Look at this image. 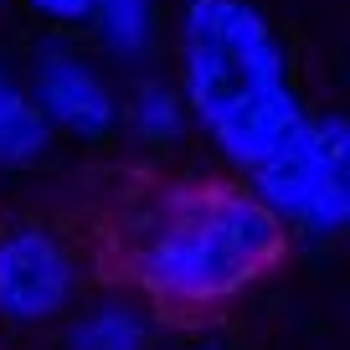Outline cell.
I'll return each instance as SVG.
<instances>
[{
	"instance_id": "cell-1",
	"label": "cell",
	"mask_w": 350,
	"mask_h": 350,
	"mask_svg": "<svg viewBox=\"0 0 350 350\" xmlns=\"http://www.w3.org/2000/svg\"><path fill=\"white\" fill-rule=\"evenodd\" d=\"M288 227L237 180H139L98 217V268L160 319H206L268 278Z\"/></svg>"
},
{
	"instance_id": "cell-2",
	"label": "cell",
	"mask_w": 350,
	"mask_h": 350,
	"mask_svg": "<svg viewBox=\"0 0 350 350\" xmlns=\"http://www.w3.org/2000/svg\"><path fill=\"white\" fill-rule=\"evenodd\" d=\"M186 103L232 165H262L304 124L273 21L252 0H186Z\"/></svg>"
},
{
	"instance_id": "cell-3",
	"label": "cell",
	"mask_w": 350,
	"mask_h": 350,
	"mask_svg": "<svg viewBox=\"0 0 350 350\" xmlns=\"http://www.w3.org/2000/svg\"><path fill=\"white\" fill-rule=\"evenodd\" d=\"M252 191L278 221L309 232H340L350 217V129L340 113L299 124L262 165H252Z\"/></svg>"
},
{
	"instance_id": "cell-4",
	"label": "cell",
	"mask_w": 350,
	"mask_h": 350,
	"mask_svg": "<svg viewBox=\"0 0 350 350\" xmlns=\"http://www.w3.org/2000/svg\"><path fill=\"white\" fill-rule=\"evenodd\" d=\"M77 294V258L57 232L16 227L0 237V314L42 325Z\"/></svg>"
},
{
	"instance_id": "cell-5",
	"label": "cell",
	"mask_w": 350,
	"mask_h": 350,
	"mask_svg": "<svg viewBox=\"0 0 350 350\" xmlns=\"http://www.w3.org/2000/svg\"><path fill=\"white\" fill-rule=\"evenodd\" d=\"M36 109L46 113V124H62L72 134H109L119 119L109 83L67 46H46L36 57Z\"/></svg>"
},
{
	"instance_id": "cell-6",
	"label": "cell",
	"mask_w": 350,
	"mask_h": 350,
	"mask_svg": "<svg viewBox=\"0 0 350 350\" xmlns=\"http://www.w3.org/2000/svg\"><path fill=\"white\" fill-rule=\"evenodd\" d=\"M150 345V309L129 299L88 309L72 325V350H144Z\"/></svg>"
},
{
	"instance_id": "cell-7",
	"label": "cell",
	"mask_w": 350,
	"mask_h": 350,
	"mask_svg": "<svg viewBox=\"0 0 350 350\" xmlns=\"http://www.w3.org/2000/svg\"><path fill=\"white\" fill-rule=\"evenodd\" d=\"M52 139V124L36 109V98H26L11 77L0 72V165H31Z\"/></svg>"
},
{
	"instance_id": "cell-8",
	"label": "cell",
	"mask_w": 350,
	"mask_h": 350,
	"mask_svg": "<svg viewBox=\"0 0 350 350\" xmlns=\"http://www.w3.org/2000/svg\"><path fill=\"white\" fill-rule=\"evenodd\" d=\"M88 16L98 21V36L119 57H139L154 36V0H93Z\"/></svg>"
},
{
	"instance_id": "cell-9",
	"label": "cell",
	"mask_w": 350,
	"mask_h": 350,
	"mask_svg": "<svg viewBox=\"0 0 350 350\" xmlns=\"http://www.w3.org/2000/svg\"><path fill=\"white\" fill-rule=\"evenodd\" d=\"M134 124H139L144 139H170L180 129V98L165 83H144L139 98H134Z\"/></svg>"
},
{
	"instance_id": "cell-10",
	"label": "cell",
	"mask_w": 350,
	"mask_h": 350,
	"mask_svg": "<svg viewBox=\"0 0 350 350\" xmlns=\"http://www.w3.org/2000/svg\"><path fill=\"white\" fill-rule=\"evenodd\" d=\"M31 5L46 21H83V16L93 11V0H31Z\"/></svg>"
},
{
	"instance_id": "cell-11",
	"label": "cell",
	"mask_w": 350,
	"mask_h": 350,
	"mask_svg": "<svg viewBox=\"0 0 350 350\" xmlns=\"http://www.w3.org/2000/svg\"><path fill=\"white\" fill-rule=\"evenodd\" d=\"M206 350H221V345H206Z\"/></svg>"
}]
</instances>
